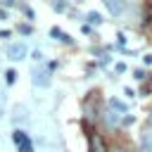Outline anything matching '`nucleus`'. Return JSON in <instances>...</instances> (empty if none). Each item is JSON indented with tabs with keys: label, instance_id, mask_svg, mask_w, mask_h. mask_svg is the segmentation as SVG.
<instances>
[{
	"label": "nucleus",
	"instance_id": "obj_2",
	"mask_svg": "<svg viewBox=\"0 0 152 152\" xmlns=\"http://www.w3.org/2000/svg\"><path fill=\"white\" fill-rule=\"evenodd\" d=\"M26 52H28V48H26V43H10V48H7V57L12 59V62H19V59H24L26 57Z\"/></svg>",
	"mask_w": 152,
	"mask_h": 152
},
{
	"label": "nucleus",
	"instance_id": "obj_16",
	"mask_svg": "<svg viewBox=\"0 0 152 152\" xmlns=\"http://www.w3.org/2000/svg\"><path fill=\"white\" fill-rule=\"evenodd\" d=\"M33 59H36V62H43V52L36 50V52H33Z\"/></svg>",
	"mask_w": 152,
	"mask_h": 152
},
{
	"label": "nucleus",
	"instance_id": "obj_3",
	"mask_svg": "<svg viewBox=\"0 0 152 152\" xmlns=\"http://www.w3.org/2000/svg\"><path fill=\"white\" fill-rule=\"evenodd\" d=\"M124 121V116L116 112V109H112V107H107V112H104V124L109 126V128H114V126H119Z\"/></svg>",
	"mask_w": 152,
	"mask_h": 152
},
{
	"label": "nucleus",
	"instance_id": "obj_5",
	"mask_svg": "<svg viewBox=\"0 0 152 152\" xmlns=\"http://www.w3.org/2000/svg\"><path fill=\"white\" fill-rule=\"evenodd\" d=\"M50 36H52L55 40H59V43H66V45L71 43V36H66V33H64L62 28H57V26H52V28H50Z\"/></svg>",
	"mask_w": 152,
	"mask_h": 152
},
{
	"label": "nucleus",
	"instance_id": "obj_6",
	"mask_svg": "<svg viewBox=\"0 0 152 152\" xmlns=\"http://www.w3.org/2000/svg\"><path fill=\"white\" fill-rule=\"evenodd\" d=\"M90 152H104V142L100 135H93L90 138Z\"/></svg>",
	"mask_w": 152,
	"mask_h": 152
},
{
	"label": "nucleus",
	"instance_id": "obj_17",
	"mask_svg": "<svg viewBox=\"0 0 152 152\" xmlns=\"http://www.w3.org/2000/svg\"><path fill=\"white\" fill-rule=\"evenodd\" d=\"M133 76L140 81V78H145V71H142V69H135V74H133Z\"/></svg>",
	"mask_w": 152,
	"mask_h": 152
},
{
	"label": "nucleus",
	"instance_id": "obj_12",
	"mask_svg": "<svg viewBox=\"0 0 152 152\" xmlns=\"http://www.w3.org/2000/svg\"><path fill=\"white\" fill-rule=\"evenodd\" d=\"M19 152H33V142H31V140L21 142V145H19Z\"/></svg>",
	"mask_w": 152,
	"mask_h": 152
},
{
	"label": "nucleus",
	"instance_id": "obj_11",
	"mask_svg": "<svg viewBox=\"0 0 152 152\" xmlns=\"http://www.w3.org/2000/svg\"><path fill=\"white\" fill-rule=\"evenodd\" d=\"M14 78H17V71H14V69H7V71H5V81H7V83H14Z\"/></svg>",
	"mask_w": 152,
	"mask_h": 152
},
{
	"label": "nucleus",
	"instance_id": "obj_9",
	"mask_svg": "<svg viewBox=\"0 0 152 152\" xmlns=\"http://www.w3.org/2000/svg\"><path fill=\"white\" fill-rule=\"evenodd\" d=\"M86 19H88L90 24H95V26H97V24H102V17H100L97 12H88V17H86Z\"/></svg>",
	"mask_w": 152,
	"mask_h": 152
},
{
	"label": "nucleus",
	"instance_id": "obj_10",
	"mask_svg": "<svg viewBox=\"0 0 152 152\" xmlns=\"http://www.w3.org/2000/svg\"><path fill=\"white\" fill-rule=\"evenodd\" d=\"M142 152H152V140H150V133L142 135Z\"/></svg>",
	"mask_w": 152,
	"mask_h": 152
},
{
	"label": "nucleus",
	"instance_id": "obj_18",
	"mask_svg": "<svg viewBox=\"0 0 152 152\" xmlns=\"http://www.w3.org/2000/svg\"><path fill=\"white\" fill-rule=\"evenodd\" d=\"M142 62H145V64H152V55H145V57H142Z\"/></svg>",
	"mask_w": 152,
	"mask_h": 152
},
{
	"label": "nucleus",
	"instance_id": "obj_15",
	"mask_svg": "<svg viewBox=\"0 0 152 152\" xmlns=\"http://www.w3.org/2000/svg\"><path fill=\"white\" fill-rule=\"evenodd\" d=\"M19 31H21V33H31V26H28V24H21Z\"/></svg>",
	"mask_w": 152,
	"mask_h": 152
},
{
	"label": "nucleus",
	"instance_id": "obj_8",
	"mask_svg": "<svg viewBox=\"0 0 152 152\" xmlns=\"http://www.w3.org/2000/svg\"><path fill=\"white\" fill-rule=\"evenodd\" d=\"M12 140H14V145L19 147L21 142H26V140H28V135H26L24 131H14V133H12Z\"/></svg>",
	"mask_w": 152,
	"mask_h": 152
},
{
	"label": "nucleus",
	"instance_id": "obj_4",
	"mask_svg": "<svg viewBox=\"0 0 152 152\" xmlns=\"http://www.w3.org/2000/svg\"><path fill=\"white\" fill-rule=\"evenodd\" d=\"M33 86L48 88V86H50V71H43V69L38 71V69H36V71H33Z\"/></svg>",
	"mask_w": 152,
	"mask_h": 152
},
{
	"label": "nucleus",
	"instance_id": "obj_7",
	"mask_svg": "<svg viewBox=\"0 0 152 152\" xmlns=\"http://www.w3.org/2000/svg\"><path fill=\"white\" fill-rule=\"evenodd\" d=\"M109 107H112V109H116L119 114H126V112H128V107H126L121 100H116V97H112V100H109Z\"/></svg>",
	"mask_w": 152,
	"mask_h": 152
},
{
	"label": "nucleus",
	"instance_id": "obj_14",
	"mask_svg": "<svg viewBox=\"0 0 152 152\" xmlns=\"http://www.w3.org/2000/svg\"><path fill=\"white\" fill-rule=\"evenodd\" d=\"M114 69H116V74H124V71H126V64H124V62H119Z\"/></svg>",
	"mask_w": 152,
	"mask_h": 152
},
{
	"label": "nucleus",
	"instance_id": "obj_1",
	"mask_svg": "<svg viewBox=\"0 0 152 152\" xmlns=\"http://www.w3.org/2000/svg\"><path fill=\"white\" fill-rule=\"evenodd\" d=\"M102 2H104V7L109 10L112 17H124L128 12V7H131L128 0H102Z\"/></svg>",
	"mask_w": 152,
	"mask_h": 152
},
{
	"label": "nucleus",
	"instance_id": "obj_19",
	"mask_svg": "<svg viewBox=\"0 0 152 152\" xmlns=\"http://www.w3.org/2000/svg\"><path fill=\"white\" fill-rule=\"evenodd\" d=\"M2 5H14V0H2Z\"/></svg>",
	"mask_w": 152,
	"mask_h": 152
},
{
	"label": "nucleus",
	"instance_id": "obj_13",
	"mask_svg": "<svg viewBox=\"0 0 152 152\" xmlns=\"http://www.w3.org/2000/svg\"><path fill=\"white\" fill-rule=\"evenodd\" d=\"M52 7H55L57 12H64V7H66V5H64V0H52Z\"/></svg>",
	"mask_w": 152,
	"mask_h": 152
}]
</instances>
